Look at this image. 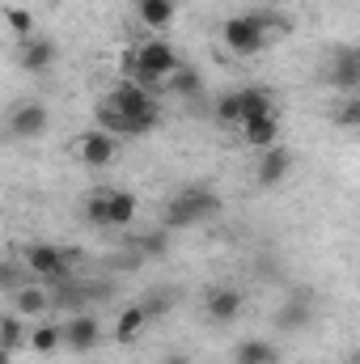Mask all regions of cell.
Here are the masks:
<instances>
[{
    "label": "cell",
    "mask_w": 360,
    "mask_h": 364,
    "mask_svg": "<svg viewBox=\"0 0 360 364\" xmlns=\"http://www.w3.org/2000/svg\"><path fill=\"white\" fill-rule=\"evenodd\" d=\"M110 195L115 191H93L85 199V220L97 225V229H110Z\"/></svg>",
    "instance_id": "obj_25"
},
{
    "label": "cell",
    "mask_w": 360,
    "mask_h": 364,
    "mask_svg": "<svg viewBox=\"0 0 360 364\" xmlns=\"http://www.w3.org/2000/svg\"><path fill=\"white\" fill-rule=\"evenodd\" d=\"M288 170H292V153L284 144H271V149H263V157H259L255 182L259 186H280V182L288 178Z\"/></svg>",
    "instance_id": "obj_10"
},
{
    "label": "cell",
    "mask_w": 360,
    "mask_h": 364,
    "mask_svg": "<svg viewBox=\"0 0 360 364\" xmlns=\"http://www.w3.org/2000/svg\"><path fill=\"white\" fill-rule=\"evenodd\" d=\"M221 34H225V47H229L233 55H259V51H268L271 47V34L263 30V21H259L255 13L229 17Z\"/></svg>",
    "instance_id": "obj_3"
},
{
    "label": "cell",
    "mask_w": 360,
    "mask_h": 364,
    "mask_svg": "<svg viewBox=\"0 0 360 364\" xmlns=\"http://www.w3.org/2000/svg\"><path fill=\"white\" fill-rule=\"evenodd\" d=\"M157 364H191V356H182V352H170V356H162Z\"/></svg>",
    "instance_id": "obj_32"
},
{
    "label": "cell",
    "mask_w": 360,
    "mask_h": 364,
    "mask_svg": "<svg viewBox=\"0 0 360 364\" xmlns=\"http://www.w3.org/2000/svg\"><path fill=\"white\" fill-rule=\"evenodd\" d=\"M212 119H216L221 127H238V132H242V102H238V90H233V93H221V97H216V106H212Z\"/></svg>",
    "instance_id": "obj_23"
},
{
    "label": "cell",
    "mask_w": 360,
    "mask_h": 364,
    "mask_svg": "<svg viewBox=\"0 0 360 364\" xmlns=\"http://www.w3.org/2000/svg\"><path fill=\"white\" fill-rule=\"evenodd\" d=\"M93 114H97V127H102V132H110V136H136L132 119H127V114H123V110H119V106H115L110 97H102Z\"/></svg>",
    "instance_id": "obj_16"
},
{
    "label": "cell",
    "mask_w": 360,
    "mask_h": 364,
    "mask_svg": "<svg viewBox=\"0 0 360 364\" xmlns=\"http://www.w3.org/2000/svg\"><path fill=\"white\" fill-rule=\"evenodd\" d=\"M132 250H140V255H149V259H162V255L170 250V229L162 225V229H153V233H136Z\"/></svg>",
    "instance_id": "obj_24"
},
{
    "label": "cell",
    "mask_w": 360,
    "mask_h": 364,
    "mask_svg": "<svg viewBox=\"0 0 360 364\" xmlns=\"http://www.w3.org/2000/svg\"><path fill=\"white\" fill-rule=\"evenodd\" d=\"M0 279H4V288H9V292L26 288V284H21V272H17V263H4V272H0Z\"/></svg>",
    "instance_id": "obj_30"
},
{
    "label": "cell",
    "mask_w": 360,
    "mask_h": 364,
    "mask_svg": "<svg viewBox=\"0 0 360 364\" xmlns=\"http://www.w3.org/2000/svg\"><path fill=\"white\" fill-rule=\"evenodd\" d=\"M339 127H360V93L356 97H348L344 106H335V114H331Z\"/></svg>",
    "instance_id": "obj_29"
},
{
    "label": "cell",
    "mask_w": 360,
    "mask_h": 364,
    "mask_svg": "<svg viewBox=\"0 0 360 364\" xmlns=\"http://www.w3.org/2000/svg\"><path fill=\"white\" fill-rule=\"evenodd\" d=\"M136 68H140V73H153V77H162V81H170L182 68V60L174 55V47H170L166 38H149V43L136 47ZM136 68H132V73H136ZM132 73H127V77H132Z\"/></svg>",
    "instance_id": "obj_4"
},
{
    "label": "cell",
    "mask_w": 360,
    "mask_h": 364,
    "mask_svg": "<svg viewBox=\"0 0 360 364\" xmlns=\"http://www.w3.org/2000/svg\"><path fill=\"white\" fill-rule=\"evenodd\" d=\"M97 339H102V326H97V318L90 314H68V322H64V348L68 352H93L97 348Z\"/></svg>",
    "instance_id": "obj_8"
},
{
    "label": "cell",
    "mask_w": 360,
    "mask_h": 364,
    "mask_svg": "<svg viewBox=\"0 0 360 364\" xmlns=\"http://www.w3.org/2000/svg\"><path fill=\"white\" fill-rule=\"evenodd\" d=\"M110 102H115V106L132 119L136 136H144V132H153V127L162 123V102H157L149 90H140L136 81H123L119 90L110 93Z\"/></svg>",
    "instance_id": "obj_2"
},
{
    "label": "cell",
    "mask_w": 360,
    "mask_h": 364,
    "mask_svg": "<svg viewBox=\"0 0 360 364\" xmlns=\"http://www.w3.org/2000/svg\"><path fill=\"white\" fill-rule=\"evenodd\" d=\"M301 322H309V309H284V318H280V326H301Z\"/></svg>",
    "instance_id": "obj_31"
},
{
    "label": "cell",
    "mask_w": 360,
    "mask_h": 364,
    "mask_svg": "<svg viewBox=\"0 0 360 364\" xmlns=\"http://www.w3.org/2000/svg\"><path fill=\"white\" fill-rule=\"evenodd\" d=\"M140 305H144V314L157 322V318H166V314L174 309V296H170V292H153V296H144Z\"/></svg>",
    "instance_id": "obj_28"
},
{
    "label": "cell",
    "mask_w": 360,
    "mask_h": 364,
    "mask_svg": "<svg viewBox=\"0 0 360 364\" xmlns=\"http://www.w3.org/2000/svg\"><path fill=\"white\" fill-rule=\"evenodd\" d=\"M73 153H77V161H85V166H93V170H102V166L115 161V136L102 132V127L81 132V136L73 140Z\"/></svg>",
    "instance_id": "obj_6"
},
{
    "label": "cell",
    "mask_w": 360,
    "mask_h": 364,
    "mask_svg": "<svg viewBox=\"0 0 360 364\" xmlns=\"http://www.w3.org/2000/svg\"><path fill=\"white\" fill-rule=\"evenodd\" d=\"M9 30L17 34V38H34V13L30 9H9Z\"/></svg>",
    "instance_id": "obj_27"
},
{
    "label": "cell",
    "mask_w": 360,
    "mask_h": 364,
    "mask_svg": "<svg viewBox=\"0 0 360 364\" xmlns=\"http://www.w3.org/2000/svg\"><path fill=\"white\" fill-rule=\"evenodd\" d=\"M136 212H140V203H136L132 191H115V195H110V229L136 225Z\"/></svg>",
    "instance_id": "obj_19"
},
{
    "label": "cell",
    "mask_w": 360,
    "mask_h": 364,
    "mask_svg": "<svg viewBox=\"0 0 360 364\" xmlns=\"http://www.w3.org/2000/svg\"><path fill=\"white\" fill-rule=\"evenodd\" d=\"M60 343H64V326L43 322V326H34V331H30V352H38V356H51Z\"/></svg>",
    "instance_id": "obj_22"
},
{
    "label": "cell",
    "mask_w": 360,
    "mask_h": 364,
    "mask_svg": "<svg viewBox=\"0 0 360 364\" xmlns=\"http://www.w3.org/2000/svg\"><path fill=\"white\" fill-rule=\"evenodd\" d=\"M21 259H26V267L30 275H38V279H68V259H64V246H51V242H34V246H26L21 250Z\"/></svg>",
    "instance_id": "obj_5"
},
{
    "label": "cell",
    "mask_w": 360,
    "mask_h": 364,
    "mask_svg": "<svg viewBox=\"0 0 360 364\" xmlns=\"http://www.w3.org/2000/svg\"><path fill=\"white\" fill-rule=\"evenodd\" d=\"M21 343H26L21 314H9V318H0V352H4V360H13V356L21 352Z\"/></svg>",
    "instance_id": "obj_20"
},
{
    "label": "cell",
    "mask_w": 360,
    "mask_h": 364,
    "mask_svg": "<svg viewBox=\"0 0 360 364\" xmlns=\"http://www.w3.org/2000/svg\"><path fill=\"white\" fill-rule=\"evenodd\" d=\"M17 64L26 68V73H47L51 64H55V43L51 38H21V47H17Z\"/></svg>",
    "instance_id": "obj_11"
},
{
    "label": "cell",
    "mask_w": 360,
    "mask_h": 364,
    "mask_svg": "<svg viewBox=\"0 0 360 364\" xmlns=\"http://www.w3.org/2000/svg\"><path fill=\"white\" fill-rule=\"evenodd\" d=\"M255 4H263V9H275V4H280V0H255Z\"/></svg>",
    "instance_id": "obj_33"
},
{
    "label": "cell",
    "mask_w": 360,
    "mask_h": 364,
    "mask_svg": "<svg viewBox=\"0 0 360 364\" xmlns=\"http://www.w3.org/2000/svg\"><path fill=\"white\" fill-rule=\"evenodd\" d=\"M238 102H242V127L255 123V119L275 114V102H271L268 90H238Z\"/></svg>",
    "instance_id": "obj_17"
},
{
    "label": "cell",
    "mask_w": 360,
    "mask_h": 364,
    "mask_svg": "<svg viewBox=\"0 0 360 364\" xmlns=\"http://www.w3.org/2000/svg\"><path fill=\"white\" fill-rule=\"evenodd\" d=\"M13 309L21 314V318H38V314H47L51 309V288H43V284H26V288H17L13 292Z\"/></svg>",
    "instance_id": "obj_13"
},
{
    "label": "cell",
    "mask_w": 360,
    "mask_h": 364,
    "mask_svg": "<svg viewBox=\"0 0 360 364\" xmlns=\"http://www.w3.org/2000/svg\"><path fill=\"white\" fill-rule=\"evenodd\" d=\"M136 17L149 30H170L174 21V0H136Z\"/></svg>",
    "instance_id": "obj_18"
},
{
    "label": "cell",
    "mask_w": 360,
    "mask_h": 364,
    "mask_svg": "<svg viewBox=\"0 0 360 364\" xmlns=\"http://www.w3.org/2000/svg\"><path fill=\"white\" fill-rule=\"evenodd\" d=\"M149 322H153V318H149V314H144V305L136 301V305H127V309L119 314V322H115V339H119V343H136V339H140V331H144Z\"/></svg>",
    "instance_id": "obj_14"
},
{
    "label": "cell",
    "mask_w": 360,
    "mask_h": 364,
    "mask_svg": "<svg viewBox=\"0 0 360 364\" xmlns=\"http://www.w3.org/2000/svg\"><path fill=\"white\" fill-rule=\"evenodd\" d=\"M242 305H246V296H242V288H212L208 292V322H216V326H229L238 314H242Z\"/></svg>",
    "instance_id": "obj_9"
},
{
    "label": "cell",
    "mask_w": 360,
    "mask_h": 364,
    "mask_svg": "<svg viewBox=\"0 0 360 364\" xmlns=\"http://www.w3.org/2000/svg\"><path fill=\"white\" fill-rule=\"evenodd\" d=\"M212 216H221V195L203 182H195V186H182L174 199H166V208H162V225L174 233V229H191V225H199V220H212Z\"/></svg>",
    "instance_id": "obj_1"
},
{
    "label": "cell",
    "mask_w": 360,
    "mask_h": 364,
    "mask_svg": "<svg viewBox=\"0 0 360 364\" xmlns=\"http://www.w3.org/2000/svg\"><path fill=\"white\" fill-rule=\"evenodd\" d=\"M47 123H51V114H47L43 102H21V106L9 114V132H13L17 140H38V136L47 132Z\"/></svg>",
    "instance_id": "obj_7"
},
{
    "label": "cell",
    "mask_w": 360,
    "mask_h": 364,
    "mask_svg": "<svg viewBox=\"0 0 360 364\" xmlns=\"http://www.w3.org/2000/svg\"><path fill=\"white\" fill-rule=\"evenodd\" d=\"M233 364H275V348L268 339H242L233 348Z\"/></svg>",
    "instance_id": "obj_21"
},
{
    "label": "cell",
    "mask_w": 360,
    "mask_h": 364,
    "mask_svg": "<svg viewBox=\"0 0 360 364\" xmlns=\"http://www.w3.org/2000/svg\"><path fill=\"white\" fill-rule=\"evenodd\" d=\"M242 140H246L250 149H271V144H280V114H268V119L246 123V127H242Z\"/></svg>",
    "instance_id": "obj_15"
},
{
    "label": "cell",
    "mask_w": 360,
    "mask_h": 364,
    "mask_svg": "<svg viewBox=\"0 0 360 364\" xmlns=\"http://www.w3.org/2000/svg\"><path fill=\"white\" fill-rule=\"evenodd\" d=\"M356 81H360V47H356Z\"/></svg>",
    "instance_id": "obj_34"
},
{
    "label": "cell",
    "mask_w": 360,
    "mask_h": 364,
    "mask_svg": "<svg viewBox=\"0 0 360 364\" xmlns=\"http://www.w3.org/2000/svg\"><path fill=\"white\" fill-rule=\"evenodd\" d=\"M327 85L335 90H356V47H339L331 55V68H327Z\"/></svg>",
    "instance_id": "obj_12"
},
{
    "label": "cell",
    "mask_w": 360,
    "mask_h": 364,
    "mask_svg": "<svg viewBox=\"0 0 360 364\" xmlns=\"http://www.w3.org/2000/svg\"><path fill=\"white\" fill-rule=\"evenodd\" d=\"M170 93H179V97H199V93H203V81H199V73H195L191 64H182L179 73L170 77Z\"/></svg>",
    "instance_id": "obj_26"
}]
</instances>
